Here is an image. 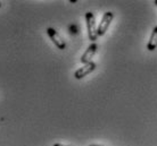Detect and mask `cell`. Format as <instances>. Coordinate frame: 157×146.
Listing matches in <instances>:
<instances>
[{
  "instance_id": "obj_1",
  "label": "cell",
  "mask_w": 157,
  "mask_h": 146,
  "mask_svg": "<svg viewBox=\"0 0 157 146\" xmlns=\"http://www.w3.org/2000/svg\"><path fill=\"white\" fill-rule=\"evenodd\" d=\"M86 28H88V36L92 43L98 37V33H97V26H96V18H94V12H86Z\"/></svg>"
},
{
  "instance_id": "obj_2",
  "label": "cell",
  "mask_w": 157,
  "mask_h": 146,
  "mask_svg": "<svg viewBox=\"0 0 157 146\" xmlns=\"http://www.w3.org/2000/svg\"><path fill=\"white\" fill-rule=\"evenodd\" d=\"M113 18H114V14L112 12H106L101 17V20L98 25V28H97V33H98V36L105 35L106 31L109 27L110 23L113 22Z\"/></svg>"
},
{
  "instance_id": "obj_3",
  "label": "cell",
  "mask_w": 157,
  "mask_h": 146,
  "mask_svg": "<svg viewBox=\"0 0 157 146\" xmlns=\"http://www.w3.org/2000/svg\"><path fill=\"white\" fill-rule=\"evenodd\" d=\"M47 34L48 36L50 37V40L54 42V44H55L56 47L58 48L59 50H64L65 48H66V43H65V40L60 36V34H59L58 32L56 31L55 28L52 27H48L47 28Z\"/></svg>"
},
{
  "instance_id": "obj_4",
  "label": "cell",
  "mask_w": 157,
  "mask_h": 146,
  "mask_svg": "<svg viewBox=\"0 0 157 146\" xmlns=\"http://www.w3.org/2000/svg\"><path fill=\"white\" fill-rule=\"evenodd\" d=\"M94 69H96V63H94V62L86 63V65H84L83 67L78 68V70L75 71L74 77L76 79H82L83 77H86V76H88L89 74H91Z\"/></svg>"
},
{
  "instance_id": "obj_5",
  "label": "cell",
  "mask_w": 157,
  "mask_h": 146,
  "mask_svg": "<svg viewBox=\"0 0 157 146\" xmlns=\"http://www.w3.org/2000/svg\"><path fill=\"white\" fill-rule=\"evenodd\" d=\"M97 48H98V45L96 43H91L89 47H88V49L86 50V52L82 55V57H81V62L84 63V65H86V63L89 62H92V58H94V55H96V52H97Z\"/></svg>"
},
{
  "instance_id": "obj_6",
  "label": "cell",
  "mask_w": 157,
  "mask_h": 146,
  "mask_svg": "<svg viewBox=\"0 0 157 146\" xmlns=\"http://www.w3.org/2000/svg\"><path fill=\"white\" fill-rule=\"evenodd\" d=\"M157 49V26L153 28V32H151V35H150V39L147 43V50L148 51H154Z\"/></svg>"
},
{
  "instance_id": "obj_7",
  "label": "cell",
  "mask_w": 157,
  "mask_h": 146,
  "mask_svg": "<svg viewBox=\"0 0 157 146\" xmlns=\"http://www.w3.org/2000/svg\"><path fill=\"white\" fill-rule=\"evenodd\" d=\"M52 146H68V145H64V144H59V143H57V144H54Z\"/></svg>"
},
{
  "instance_id": "obj_8",
  "label": "cell",
  "mask_w": 157,
  "mask_h": 146,
  "mask_svg": "<svg viewBox=\"0 0 157 146\" xmlns=\"http://www.w3.org/2000/svg\"><path fill=\"white\" fill-rule=\"evenodd\" d=\"M89 146H102V145H97V144H92V145H89Z\"/></svg>"
},
{
  "instance_id": "obj_9",
  "label": "cell",
  "mask_w": 157,
  "mask_h": 146,
  "mask_svg": "<svg viewBox=\"0 0 157 146\" xmlns=\"http://www.w3.org/2000/svg\"><path fill=\"white\" fill-rule=\"evenodd\" d=\"M154 4H155L157 6V0H155V1H154Z\"/></svg>"
},
{
  "instance_id": "obj_10",
  "label": "cell",
  "mask_w": 157,
  "mask_h": 146,
  "mask_svg": "<svg viewBox=\"0 0 157 146\" xmlns=\"http://www.w3.org/2000/svg\"><path fill=\"white\" fill-rule=\"evenodd\" d=\"M0 7H1V1H0Z\"/></svg>"
}]
</instances>
